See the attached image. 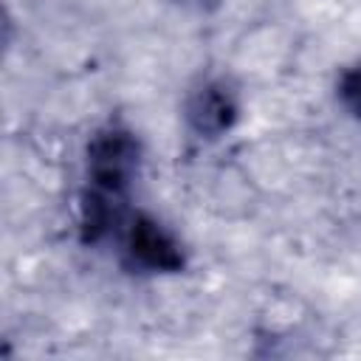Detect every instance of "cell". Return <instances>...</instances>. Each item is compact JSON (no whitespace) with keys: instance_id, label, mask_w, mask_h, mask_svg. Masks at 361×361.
<instances>
[{"instance_id":"2","label":"cell","mask_w":361,"mask_h":361,"mask_svg":"<svg viewBox=\"0 0 361 361\" xmlns=\"http://www.w3.org/2000/svg\"><path fill=\"white\" fill-rule=\"evenodd\" d=\"M124 257L141 271H180L183 254L178 240L152 217L135 214L124 228Z\"/></svg>"},{"instance_id":"1","label":"cell","mask_w":361,"mask_h":361,"mask_svg":"<svg viewBox=\"0 0 361 361\" xmlns=\"http://www.w3.org/2000/svg\"><path fill=\"white\" fill-rule=\"evenodd\" d=\"M138 169V138L124 127H104L90 138L82 192V240L99 243L121 220Z\"/></svg>"},{"instance_id":"4","label":"cell","mask_w":361,"mask_h":361,"mask_svg":"<svg viewBox=\"0 0 361 361\" xmlns=\"http://www.w3.org/2000/svg\"><path fill=\"white\" fill-rule=\"evenodd\" d=\"M338 99H341V104H344L350 113L361 116V65L350 68V71L341 76V82H338Z\"/></svg>"},{"instance_id":"3","label":"cell","mask_w":361,"mask_h":361,"mask_svg":"<svg viewBox=\"0 0 361 361\" xmlns=\"http://www.w3.org/2000/svg\"><path fill=\"white\" fill-rule=\"evenodd\" d=\"M186 118L192 124V130L197 135L214 138L220 133H226L234 118H237V102L231 96V90L220 82H209L203 85L186 104Z\"/></svg>"}]
</instances>
